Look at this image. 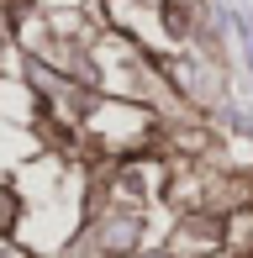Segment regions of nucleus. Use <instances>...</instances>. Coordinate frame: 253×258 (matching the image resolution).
<instances>
[{
  "label": "nucleus",
  "mask_w": 253,
  "mask_h": 258,
  "mask_svg": "<svg viewBox=\"0 0 253 258\" xmlns=\"http://www.w3.org/2000/svg\"><path fill=\"white\" fill-rule=\"evenodd\" d=\"M148 242V216L143 211H90L79 221V232L69 237L64 258H137Z\"/></svg>",
  "instance_id": "1"
},
{
  "label": "nucleus",
  "mask_w": 253,
  "mask_h": 258,
  "mask_svg": "<svg viewBox=\"0 0 253 258\" xmlns=\"http://www.w3.org/2000/svg\"><path fill=\"white\" fill-rule=\"evenodd\" d=\"M164 248L179 253V258H227V216H211V211H174Z\"/></svg>",
  "instance_id": "2"
},
{
  "label": "nucleus",
  "mask_w": 253,
  "mask_h": 258,
  "mask_svg": "<svg viewBox=\"0 0 253 258\" xmlns=\"http://www.w3.org/2000/svg\"><path fill=\"white\" fill-rule=\"evenodd\" d=\"M0 258H37L21 237H0Z\"/></svg>",
  "instance_id": "4"
},
{
  "label": "nucleus",
  "mask_w": 253,
  "mask_h": 258,
  "mask_svg": "<svg viewBox=\"0 0 253 258\" xmlns=\"http://www.w3.org/2000/svg\"><path fill=\"white\" fill-rule=\"evenodd\" d=\"M137 258H179V253H169L164 242H143V248H137Z\"/></svg>",
  "instance_id": "5"
},
{
  "label": "nucleus",
  "mask_w": 253,
  "mask_h": 258,
  "mask_svg": "<svg viewBox=\"0 0 253 258\" xmlns=\"http://www.w3.org/2000/svg\"><path fill=\"white\" fill-rule=\"evenodd\" d=\"M21 216H27V201L16 195V184H6V179H0V237H16Z\"/></svg>",
  "instance_id": "3"
}]
</instances>
